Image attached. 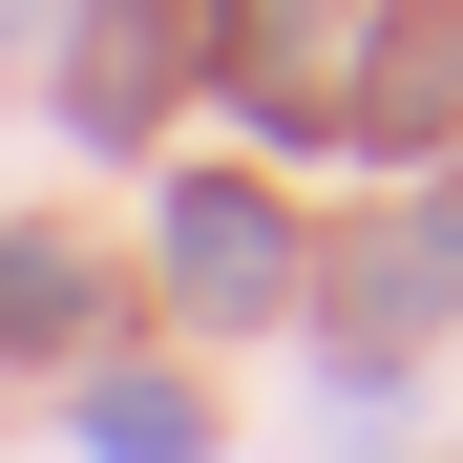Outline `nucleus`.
<instances>
[{
	"label": "nucleus",
	"mask_w": 463,
	"mask_h": 463,
	"mask_svg": "<svg viewBox=\"0 0 463 463\" xmlns=\"http://www.w3.org/2000/svg\"><path fill=\"white\" fill-rule=\"evenodd\" d=\"M0 317L22 337H85V253H0Z\"/></svg>",
	"instance_id": "obj_3"
},
{
	"label": "nucleus",
	"mask_w": 463,
	"mask_h": 463,
	"mask_svg": "<svg viewBox=\"0 0 463 463\" xmlns=\"http://www.w3.org/2000/svg\"><path fill=\"white\" fill-rule=\"evenodd\" d=\"M85 442H106V463H190L211 421H190V401H147V379H127V401H85Z\"/></svg>",
	"instance_id": "obj_2"
},
{
	"label": "nucleus",
	"mask_w": 463,
	"mask_h": 463,
	"mask_svg": "<svg viewBox=\"0 0 463 463\" xmlns=\"http://www.w3.org/2000/svg\"><path fill=\"white\" fill-rule=\"evenodd\" d=\"M169 274L211 295V317H253V295H274V211H253V190H190V211H169Z\"/></svg>",
	"instance_id": "obj_1"
}]
</instances>
